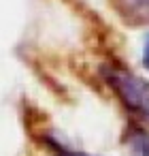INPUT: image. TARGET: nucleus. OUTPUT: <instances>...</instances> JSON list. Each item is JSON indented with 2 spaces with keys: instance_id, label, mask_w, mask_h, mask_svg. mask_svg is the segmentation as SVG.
<instances>
[{
  "instance_id": "nucleus-1",
  "label": "nucleus",
  "mask_w": 149,
  "mask_h": 156,
  "mask_svg": "<svg viewBox=\"0 0 149 156\" xmlns=\"http://www.w3.org/2000/svg\"><path fill=\"white\" fill-rule=\"evenodd\" d=\"M102 77L111 86V90L121 98V103L149 124V83L117 66H104Z\"/></svg>"
},
{
  "instance_id": "nucleus-2",
  "label": "nucleus",
  "mask_w": 149,
  "mask_h": 156,
  "mask_svg": "<svg viewBox=\"0 0 149 156\" xmlns=\"http://www.w3.org/2000/svg\"><path fill=\"white\" fill-rule=\"evenodd\" d=\"M43 143H45V147L51 152V156H90V154H85V152L73 150L70 145L62 143V141L56 139L53 135H43Z\"/></svg>"
},
{
  "instance_id": "nucleus-3",
  "label": "nucleus",
  "mask_w": 149,
  "mask_h": 156,
  "mask_svg": "<svg viewBox=\"0 0 149 156\" xmlns=\"http://www.w3.org/2000/svg\"><path fill=\"white\" fill-rule=\"evenodd\" d=\"M128 147L134 156H149V135L143 130H132L128 135Z\"/></svg>"
},
{
  "instance_id": "nucleus-4",
  "label": "nucleus",
  "mask_w": 149,
  "mask_h": 156,
  "mask_svg": "<svg viewBox=\"0 0 149 156\" xmlns=\"http://www.w3.org/2000/svg\"><path fill=\"white\" fill-rule=\"evenodd\" d=\"M121 5L126 7L130 15L149 20V0H121Z\"/></svg>"
},
{
  "instance_id": "nucleus-5",
  "label": "nucleus",
  "mask_w": 149,
  "mask_h": 156,
  "mask_svg": "<svg viewBox=\"0 0 149 156\" xmlns=\"http://www.w3.org/2000/svg\"><path fill=\"white\" fill-rule=\"evenodd\" d=\"M143 64L149 71V37H147V43H145V51H143Z\"/></svg>"
}]
</instances>
